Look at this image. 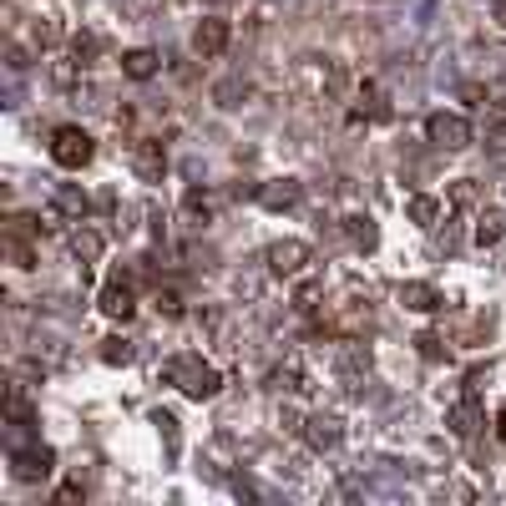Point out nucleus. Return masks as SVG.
I'll return each mask as SVG.
<instances>
[{
    "mask_svg": "<svg viewBox=\"0 0 506 506\" xmlns=\"http://www.w3.org/2000/svg\"><path fill=\"white\" fill-rule=\"evenodd\" d=\"M162 380L177 385L188 400H213L218 396V385H223V375L203 360V355H173V360L162 364Z\"/></svg>",
    "mask_w": 506,
    "mask_h": 506,
    "instance_id": "f257e3e1",
    "label": "nucleus"
},
{
    "mask_svg": "<svg viewBox=\"0 0 506 506\" xmlns=\"http://www.w3.org/2000/svg\"><path fill=\"white\" fill-rule=\"evenodd\" d=\"M51 158H56V167H86V162L96 158V143L81 132V126H56L51 132Z\"/></svg>",
    "mask_w": 506,
    "mask_h": 506,
    "instance_id": "f03ea898",
    "label": "nucleus"
},
{
    "mask_svg": "<svg viewBox=\"0 0 506 506\" xmlns=\"http://www.w3.org/2000/svg\"><path fill=\"white\" fill-rule=\"evenodd\" d=\"M426 137H430V147H441V152H461V147H471V122H466L461 111H430Z\"/></svg>",
    "mask_w": 506,
    "mask_h": 506,
    "instance_id": "7ed1b4c3",
    "label": "nucleus"
},
{
    "mask_svg": "<svg viewBox=\"0 0 506 506\" xmlns=\"http://www.w3.org/2000/svg\"><path fill=\"white\" fill-rule=\"evenodd\" d=\"M56 456H51V445H16L11 451V476L16 481H46Z\"/></svg>",
    "mask_w": 506,
    "mask_h": 506,
    "instance_id": "20e7f679",
    "label": "nucleus"
},
{
    "mask_svg": "<svg viewBox=\"0 0 506 506\" xmlns=\"http://www.w3.org/2000/svg\"><path fill=\"white\" fill-rule=\"evenodd\" d=\"M132 173L143 177V183H162V173H167V147L158 137H137L132 143Z\"/></svg>",
    "mask_w": 506,
    "mask_h": 506,
    "instance_id": "39448f33",
    "label": "nucleus"
},
{
    "mask_svg": "<svg viewBox=\"0 0 506 506\" xmlns=\"http://www.w3.org/2000/svg\"><path fill=\"white\" fill-rule=\"evenodd\" d=\"M269 269L279 273V279H294V273H304V264H309V243H299V238H279V243H269Z\"/></svg>",
    "mask_w": 506,
    "mask_h": 506,
    "instance_id": "423d86ee",
    "label": "nucleus"
},
{
    "mask_svg": "<svg viewBox=\"0 0 506 506\" xmlns=\"http://www.w3.org/2000/svg\"><path fill=\"white\" fill-rule=\"evenodd\" d=\"M228 41H233V31H228V20H218V16L198 20V31H192V51H198L203 61L223 56V51H228Z\"/></svg>",
    "mask_w": 506,
    "mask_h": 506,
    "instance_id": "0eeeda50",
    "label": "nucleus"
},
{
    "mask_svg": "<svg viewBox=\"0 0 506 506\" xmlns=\"http://www.w3.org/2000/svg\"><path fill=\"white\" fill-rule=\"evenodd\" d=\"M96 309L107 319H132V309H137V289H132V279H111L107 289H102V299H96Z\"/></svg>",
    "mask_w": 506,
    "mask_h": 506,
    "instance_id": "6e6552de",
    "label": "nucleus"
},
{
    "mask_svg": "<svg viewBox=\"0 0 506 506\" xmlns=\"http://www.w3.org/2000/svg\"><path fill=\"white\" fill-rule=\"evenodd\" d=\"M445 426H451V436H461V441H471L476 430H481V405H476V390L445 411Z\"/></svg>",
    "mask_w": 506,
    "mask_h": 506,
    "instance_id": "1a4fd4ad",
    "label": "nucleus"
},
{
    "mask_svg": "<svg viewBox=\"0 0 506 506\" xmlns=\"http://www.w3.org/2000/svg\"><path fill=\"white\" fill-rule=\"evenodd\" d=\"M304 441L314 445V451H334V445L345 441V426H339L334 415H309V420H304Z\"/></svg>",
    "mask_w": 506,
    "mask_h": 506,
    "instance_id": "9d476101",
    "label": "nucleus"
},
{
    "mask_svg": "<svg viewBox=\"0 0 506 506\" xmlns=\"http://www.w3.org/2000/svg\"><path fill=\"white\" fill-rule=\"evenodd\" d=\"M400 294V304H405V309H415V314H436V309H441V289L436 284H420V279H411V284H400L396 289Z\"/></svg>",
    "mask_w": 506,
    "mask_h": 506,
    "instance_id": "9b49d317",
    "label": "nucleus"
},
{
    "mask_svg": "<svg viewBox=\"0 0 506 506\" xmlns=\"http://www.w3.org/2000/svg\"><path fill=\"white\" fill-rule=\"evenodd\" d=\"M299 183H294V177H279V183H264V188L253 192V198H258V203L264 208H273V213H284V208H294L299 203Z\"/></svg>",
    "mask_w": 506,
    "mask_h": 506,
    "instance_id": "f8f14e48",
    "label": "nucleus"
},
{
    "mask_svg": "<svg viewBox=\"0 0 506 506\" xmlns=\"http://www.w3.org/2000/svg\"><path fill=\"white\" fill-rule=\"evenodd\" d=\"M345 238H349L360 253H375V249H380V228H375V218H370V213H355V218H345Z\"/></svg>",
    "mask_w": 506,
    "mask_h": 506,
    "instance_id": "ddd939ff",
    "label": "nucleus"
},
{
    "mask_svg": "<svg viewBox=\"0 0 506 506\" xmlns=\"http://www.w3.org/2000/svg\"><path fill=\"white\" fill-rule=\"evenodd\" d=\"M122 71L132 81H152L162 71V56H158V51H147V46H137V51H126V56H122Z\"/></svg>",
    "mask_w": 506,
    "mask_h": 506,
    "instance_id": "4468645a",
    "label": "nucleus"
},
{
    "mask_svg": "<svg viewBox=\"0 0 506 506\" xmlns=\"http://www.w3.org/2000/svg\"><path fill=\"white\" fill-rule=\"evenodd\" d=\"M51 208H56V213H61V218H86V208H92V203H86V192H81V188H71V183H61V188H56V192H51Z\"/></svg>",
    "mask_w": 506,
    "mask_h": 506,
    "instance_id": "2eb2a0df",
    "label": "nucleus"
},
{
    "mask_svg": "<svg viewBox=\"0 0 506 506\" xmlns=\"http://www.w3.org/2000/svg\"><path fill=\"white\" fill-rule=\"evenodd\" d=\"M506 238V208H486L481 218H476V243L491 249V243H502Z\"/></svg>",
    "mask_w": 506,
    "mask_h": 506,
    "instance_id": "dca6fc26",
    "label": "nucleus"
},
{
    "mask_svg": "<svg viewBox=\"0 0 506 506\" xmlns=\"http://www.w3.org/2000/svg\"><path fill=\"white\" fill-rule=\"evenodd\" d=\"M71 253L81 258V273H86L96 258H102V233H96V228H77V233H71Z\"/></svg>",
    "mask_w": 506,
    "mask_h": 506,
    "instance_id": "f3484780",
    "label": "nucleus"
},
{
    "mask_svg": "<svg viewBox=\"0 0 506 506\" xmlns=\"http://www.w3.org/2000/svg\"><path fill=\"white\" fill-rule=\"evenodd\" d=\"M405 213H411V223H420V228H436V223H441V198H430V192H415Z\"/></svg>",
    "mask_w": 506,
    "mask_h": 506,
    "instance_id": "a211bd4d",
    "label": "nucleus"
},
{
    "mask_svg": "<svg viewBox=\"0 0 506 506\" xmlns=\"http://www.w3.org/2000/svg\"><path fill=\"white\" fill-rule=\"evenodd\" d=\"M269 390H279V396H299L304 390V370L299 364H279L269 375Z\"/></svg>",
    "mask_w": 506,
    "mask_h": 506,
    "instance_id": "6ab92c4d",
    "label": "nucleus"
},
{
    "mask_svg": "<svg viewBox=\"0 0 506 506\" xmlns=\"http://www.w3.org/2000/svg\"><path fill=\"white\" fill-rule=\"evenodd\" d=\"M360 111H370L375 122H390V102H385V92H380L375 81H364V92H360Z\"/></svg>",
    "mask_w": 506,
    "mask_h": 506,
    "instance_id": "aec40b11",
    "label": "nucleus"
},
{
    "mask_svg": "<svg viewBox=\"0 0 506 506\" xmlns=\"http://www.w3.org/2000/svg\"><path fill=\"white\" fill-rule=\"evenodd\" d=\"M5 415H11V426H31V400H26V390H20V385H11V390H5Z\"/></svg>",
    "mask_w": 506,
    "mask_h": 506,
    "instance_id": "412c9836",
    "label": "nucleus"
},
{
    "mask_svg": "<svg viewBox=\"0 0 506 506\" xmlns=\"http://www.w3.org/2000/svg\"><path fill=\"white\" fill-rule=\"evenodd\" d=\"M243 96H249V81H243V77H228V81L213 86V102H218V107H238Z\"/></svg>",
    "mask_w": 506,
    "mask_h": 506,
    "instance_id": "4be33fe9",
    "label": "nucleus"
},
{
    "mask_svg": "<svg viewBox=\"0 0 506 506\" xmlns=\"http://www.w3.org/2000/svg\"><path fill=\"white\" fill-rule=\"evenodd\" d=\"M5 253H11L16 269H36V253H31V243H26V233H5Z\"/></svg>",
    "mask_w": 506,
    "mask_h": 506,
    "instance_id": "5701e85b",
    "label": "nucleus"
},
{
    "mask_svg": "<svg viewBox=\"0 0 506 506\" xmlns=\"http://www.w3.org/2000/svg\"><path fill=\"white\" fill-rule=\"evenodd\" d=\"M183 208H188V218H213V192H203V188H192L188 198H183Z\"/></svg>",
    "mask_w": 506,
    "mask_h": 506,
    "instance_id": "b1692460",
    "label": "nucleus"
},
{
    "mask_svg": "<svg viewBox=\"0 0 506 506\" xmlns=\"http://www.w3.org/2000/svg\"><path fill=\"white\" fill-rule=\"evenodd\" d=\"M481 137H486V147H491V152H506V117H486Z\"/></svg>",
    "mask_w": 506,
    "mask_h": 506,
    "instance_id": "393cba45",
    "label": "nucleus"
},
{
    "mask_svg": "<svg viewBox=\"0 0 506 506\" xmlns=\"http://www.w3.org/2000/svg\"><path fill=\"white\" fill-rule=\"evenodd\" d=\"M102 360L107 364H132V345H126V339H102Z\"/></svg>",
    "mask_w": 506,
    "mask_h": 506,
    "instance_id": "a878e982",
    "label": "nucleus"
},
{
    "mask_svg": "<svg viewBox=\"0 0 506 506\" xmlns=\"http://www.w3.org/2000/svg\"><path fill=\"white\" fill-rule=\"evenodd\" d=\"M158 314L162 319H177V314H183V294H177V289H158Z\"/></svg>",
    "mask_w": 506,
    "mask_h": 506,
    "instance_id": "bb28decb",
    "label": "nucleus"
},
{
    "mask_svg": "<svg viewBox=\"0 0 506 506\" xmlns=\"http://www.w3.org/2000/svg\"><path fill=\"white\" fill-rule=\"evenodd\" d=\"M152 426L162 430V441H167V451H177V420H173V415H167V411H158V415H152Z\"/></svg>",
    "mask_w": 506,
    "mask_h": 506,
    "instance_id": "cd10ccee",
    "label": "nucleus"
},
{
    "mask_svg": "<svg viewBox=\"0 0 506 506\" xmlns=\"http://www.w3.org/2000/svg\"><path fill=\"white\" fill-rule=\"evenodd\" d=\"M451 203H456V208H471L476 203V183H466V177H461L456 188H451Z\"/></svg>",
    "mask_w": 506,
    "mask_h": 506,
    "instance_id": "c85d7f7f",
    "label": "nucleus"
},
{
    "mask_svg": "<svg viewBox=\"0 0 506 506\" xmlns=\"http://www.w3.org/2000/svg\"><path fill=\"white\" fill-rule=\"evenodd\" d=\"M56 41H61V26H36V46H56Z\"/></svg>",
    "mask_w": 506,
    "mask_h": 506,
    "instance_id": "c756f323",
    "label": "nucleus"
},
{
    "mask_svg": "<svg viewBox=\"0 0 506 506\" xmlns=\"http://www.w3.org/2000/svg\"><path fill=\"white\" fill-rule=\"evenodd\" d=\"M415 345H420V355H426V360H441V339H436V334H420Z\"/></svg>",
    "mask_w": 506,
    "mask_h": 506,
    "instance_id": "7c9ffc66",
    "label": "nucleus"
},
{
    "mask_svg": "<svg viewBox=\"0 0 506 506\" xmlns=\"http://www.w3.org/2000/svg\"><path fill=\"white\" fill-rule=\"evenodd\" d=\"M51 77H56V86H71V81H77V66L56 61V66H51Z\"/></svg>",
    "mask_w": 506,
    "mask_h": 506,
    "instance_id": "2f4dec72",
    "label": "nucleus"
},
{
    "mask_svg": "<svg viewBox=\"0 0 506 506\" xmlns=\"http://www.w3.org/2000/svg\"><path fill=\"white\" fill-rule=\"evenodd\" d=\"M96 46H102L96 36H77V61H81V56H96Z\"/></svg>",
    "mask_w": 506,
    "mask_h": 506,
    "instance_id": "473e14b6",
    "label": "nucleus"
},
{
    "mask_svg": "<svg viewBox=\"0 0 506 506\" xmlns=\"http://www.w3.org/2000/svg\"><path fill=\"white\" fill-rule=\"evenodd\" d=\"M56 502H61V506L81 502V481H71V486H61V491H56Z\"/></svg>",
    "mask_w": 506,
    "mask_h": 506,
    "instance_id": "72a5a7b5",
    "label": "nucleus"
},
{
    "mask_svg": "<svg viewBox=\"0 0 506 506\" xmlns=\"http://www.w3.org/2000/svg\"><path fill=\"white\" fill-rule=\"evenodd\" d=\"M5 61H11V71H26V51L11 46V51H5Z\"/></svg>",
    "mask_w": 506,
    "mask_h": 506,
    "instance_id": "f704fd0d",
    "label": "nucleus"
},
{
    "mask_svg": "<svg viewBox=\"0 0 506 506\" xmlns=\"http://www.w3.org/2000/svg\"><path fill=\"white\" fill-rule=\"evenodd\" d=\"M491 20H496V26L506 31V0H496V5H491Z\"/></svg>",
    "mask_w": 506,
    "mask_h": 506,
    "instance_id": "c9c22d12",
    "label": "nucleus"
},
{
    "mask_svg": "<svg viewBox=\"0 0 506 506\" xmlns=\"http://www.w3.org/2000/svg\"><path fill=\"white\" fill-rule=\"evenodd\" d=\"M496 436L506 441V405H502V415H496Z\"/></svg>",
    "mask_w": 506,
    "mask_h": 506,
    "instance_id": "e433bc0d",
    "label": "nucleus"
},
{
    "mask_svg": "<svg viewBox=\"0 0 506 506\" xmlns=\"http://www.w3.org/2000/svg\"><path fill=\"white\" fill-rule=\"evenodd\" d=\"M208 5H228V0H208Z\"/></svg>",
    "mask_w": 506,
    "mask_h": 506,
    "instance_id": "4c0bfd02",
    "label": "nucleus"
}]
</instances>
